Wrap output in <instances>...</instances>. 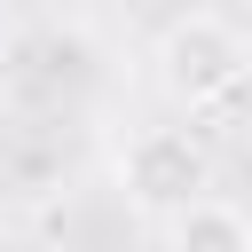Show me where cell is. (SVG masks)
<instances>
[{
	"mask_svg": "<svg viewBox=\"0 0 252 252\" xmlns=\"http://www.w3.org/2000/svg\"><path fill=\"white\" fill-rule=\"evenodd\" d=\"M118 189L142 205V213H189L197 197H213V150L205 134L189 126H142L126 150H118Z\"/></svg>",
	"mask_w": 252,
	"mask_h": 252,
	"instance_id": "obj_2",
	"label": "cell"
},
{
	"mask_svg": "<svg viewBox=\"0 0 252 252\" xmlns=\"http://www.w3.org/2000/svg\"><path fill=\"white\" fill-rule=\"evenodd\" d=\"M165 252H252V213L228 197H197L165 220Z\"/></svg>",
	"mask_w": 252,
	"mask_h": 252,
	"instance_id": "obj_3",
	"label": "cell"
},
{
	"mask_svg": "<svg viewBox=\"0 0 252 252\" xmlns=\"http://www.w3.org/2000/svg\"><path fill=\"white\" fill-rule=\"evenodd\" d=\"M244 79H252V39H244V24L213 16V8H189V16H173V24L158 32V87H165V102L213 110V102H228Z\"/></svg>",
	"mask_w": 252,
	"mask_h": 252,
	"instance_id": "obj_1",
	"label": "cell"
},
{
	"mask_svg": "<svg viewBox=\"0 0 252 252\" xmlns=\"http://www.w3.org/2000/svg\"><path fill=\"white\" fill-rule=\"evenodd\" d=\"M16 63V32H8V16H0V71Z\"/></svg>",
	"mask_w": 252,
	"mask_h": 252,
	"instance_id": "obj_4",
	"label": "cell"
},
{
	"mask_svg": "<svg viewBox=\"0 0 252 252\" xmlns=\"http://www.w3.org/2000/svg\"><path fill=\"white\" fill-rule=\"evenodd\" d=\"M244 39H252V32H244Z\"/></svg>",
	"mask_w": 252,
	"mask_h": 252,
	"instance_id": "obj_5",
	"label": "cell"
},
{
	"mask_svg": "<svg viewBox=\"0 0 252 252\" xmlns=\"http://www.w3.org/2000/svg\"><path fill=\"white\" fill-rule=\"evenodd\" d=\"M244 150H252V142H244Z\"/></svg>",
	"mask_w": 252,
	"mask_h": 252,
	"instance_id": "obj_6",
	"label": "cell"
}]
</instances>
